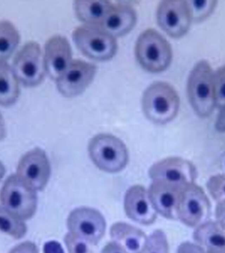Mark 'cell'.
<instances>
[{
	"instance_id": "1f68e13d",
	"label": "cell",
	"mask_w": 225,
	"mask_h": 253,
	"mask_svg": "<svg viewBox=\"0 0 225 253\" xmlns=\"http://www.w3.org/2000/svg\"><path fill=\"white\" fill-rule=\"evenodd\" d=\"M43 253H64L62 247L57 241H51L45 243Z\"/></svg>"
},
{
	"instance_id": "3957f363",
	"label": "cell",
	"mask_w": 225,
	"mask_h": 253,
	"mask_svg": "<svg viewBox=\"0 0 225 253\" xmlns=\"http://www.w3.org/2000/svg\"><path fill=\"white\" fill-rule=\"evenodd\" d=\"M135 53L141 66L152 73L165 70L173 56L169 42L153 29L146 30L140 35L136 42Z\"/></svg>"
},
{
	"instance_id": "ffe728a7",
	"label": "cell",
	"mask_w": 225,
	"mask_h": 253,
	"mask_svg": "<svg viewBox=\"0 0 225 253\" xmlns=\"http://www.w3.org/2000/svg\"><path fill=\"white\" fill-rule=\"evenodd\" d=\"M110 1H86L74 2L75 13L80 21L87 25L99 26L112 5Z\"/></svg>"
},
{
	"instance_id": "4dcf8cb0",
	"label": "cell",
	"mask_w": 225,
	"mask_h": 253,
	"mask_svg": "<svg viewBox=\"0 0 225 253\" xmlns=\"http://www.w3.org/2000/svg\"><path fill=\"white\" fill-rule=\"evenodd\" d=\"M215 213L217 222L225 229V201L219 202Z\"/></svg>"
},
{
	"instance_id": "f546056e",
	"label": "cell",
	"mask_w": 225,
	"mask_h": 253,
	"mask_svg": "<svg viewBox=\"0 0 225 253\" xmlns=\"http://www.w3.org/2000/svg\"><path fill=\"white\" fill-rule=\"evenodd\" d=\"M177 253H205L199 245L190 242H185L180 245Z\"/></svg>"
},
{
	"instance_id": "d4e9b609",
	"label": "cell",
	"mask_w": 225,
	"mask_h": 253,
	"mask_svg": "<svg viewBox=\"0 0 225 253\" xmlns=\"http://www.w3.org/2000/svg\"><path fill=\"white\" fill-rule=\"evenodd\" d=\"M140 253H169L167 237L163 231L157 229L149 237Z\"/></svg>"
},
{
	"instance_id": "cb8c5ba5",
	"label": "cell",
	"mask_w": 225,
	"mask_h": 253,
	"mask_svg": "<svg viewBox=\"0 0 225 253\" xmlns=\"http://www.w3.org/2000/svg\"><path fill=\"white\" fill-rule=\"evenodd\" d=\"M190 11L191 21L199 23L212 14L217 7L216 0H192L187 1Z\"/></svg>"
},
{
	"instance_id": "2e32d148",
	"label": "cell",
	"mask_w": 225,
	"mask_h": 253,
	"mask_svg": "<svg viewBox=\"0 0 225 253\" xmlns=\"http://www.w3.org/2000/svg\"><path fill=\"white\" fill-rule=\"evenodd\" d=\"M72 52L69 41L62 36L50 38L45 45V71L51 79L57 80L71 63Z\"/></svg>"
},
{
	"instance_id": "603a6c76",
	"label": "cell",
	"mask_w": 225,
	"mask_h": 253,
	"mask_svg": "<svg viewBox=\"0 0 225 253\" xmlns=\"http://www.w3.org/2000/svg\"><path fill=\"white\" fill-rule=\"evenodd\" d=\"M0 231L19 239L25 236L27 228L23 220L0 206Z\"/></svg>"
},
{
	"instance_id": "ac0fdd59",
	"label": "cell",
	"mask_w": 225,
	"mask_h": 253,
	"mask_svg": "<svg viewBox=\"0 0 225 253\" xmlns=\"http://www.w3.org/2000/svg\"><path fill=\"white\" fill-rule=\"evenodd\" d=\"M193 239L207 253H225V229L218 222L209 221L199 225Z\"/></svg>"
},
{
	"instance_id": "4316f807",
	"label": "cell",
	"mask_w": 225,
	"mask_h": 253,
	"mask_svg": "<svg viewBox=\"0 0 225 253\" xmlns=\"http://www.w3.org/2000/svg\"><path fill=\"white\" fill-rule=\"evenodd\" d=\"M64 241L69 253H94L92 244L73 233H67Z\"/></svg>"
},
{
	"instance_id": "7c38bea8",
	"label": "cell",
	"mask_w": 225,
	"mask_h": 253,
	"mask_svg": "<svg viewBox=\"0 0 225 253\" xmlns=\"http://www.w3.org/2000/svg\"><path fill=\"white\" fill-rule=\"evenodd\" d=\"M48 158L41 148H36L21 158L17 167V176L35 191L45 187L50 177Z\"/></svg>"
},
{
	"instance_id": "836d02e7",
	"label": "cell",
	"mask_w": 225,
	"mask_h": 253,
	"mask_svg": "<svg viewBox=\"0 0 225 253\" xmlns=\"http://www.w3.org/2000/svg\"><path fill=\"white\" fill-rule=\"evenodd\" d=\"M215 127L220 132H225V106L221 108L217 117Z\"/></svg>"
},
{
	"instance_id": "52a82bcc",
	"label": "cell",
	"mask_w": 225,
	"mask_h": 253,
	"mask_svg": "<svg viewBox=\"0 0 225 253\" xmlns=\"http://www.w3.org/2000/svg\"><path fill=\"white\" fill-rule=\"evenodd\" d=\"M13 70L18 81L26 86H35L44 78V57L38 43L29 42L24 45L13 60Z\"/></svg>"
},
{
	"instance_id": "6da1fadb",
	"label": "cell",
	"mask_w": 225,
	"mask_h": 253,
	"mask_svg": "<svg viewBox=\"0 0 225 253\" xmlns=\"http://www.w3.org/2000/svg\"><path fill=\"white\" fill-rule=\"evenodd\" d=\"M180 99L175 88L165 82L150 85L142 97L144 114L151 122L165 124L175 118L179 112Z\"/></svg>"
},
{
	"instance_id": "e0dca14e",
	"label": "cell",
	"mask_w": 225,
	"mask_h": 253,
	"mask_svg": "<svg viewBox=\"0 0 225 253\" xmlns=\"http://www.w3.org/2000/svg\"><path fill=\"white\" fill-rule=\"evenodd\" d=\"M136 14L131 5L112 4L110 11L99 25L112 37H120L129 33L135 25Z\"/></svg>"
},
{
	"instance_id": "d6986e66",
	"label": "cell",
	"mask_w": 225,
	"mask_h": 253,
	"mask_svg": "<svg viewBox=\"0 0 225 253\" xmlns=\"http://www.w3.org/2000/svg\"><path fill=\"white\" fill-rule=\"evenodd\" d=\"M113 242L117 243L128 253H140L148 237L141 229L124 222L114 223L110 228Z\"/></svg>"
},
{
	"instance_id": "d590c367",
	"label": "cell",
	"mask_w": 225,
	"mask_h": 253,
	"mask_svg": "<svg viewBox=\"0 0 225 253\" xmlns=\"http://www.w3.org/2000/svg\"><path fill=\"white\" fill-rule=\"evenodd\" d=\"M5 167H4L3 164L0 162V181H1L2 178L3 177L4 175H5Z\"/></svg>"
},
{
	"instance_id": "7a4b0ae2",
	"label": "cell",
	"mask_w": 225,
	"mask_h": 253,
	"mask_svg": "<svg viewBox=\"0 0 225 253\" xmlns=\"http://www.w3.org/2000/svg\"><path fill=\"white\" fill-rule=\"evenodd\" d=\"M214 73L207 61L197 63L188 81L187 91L189 102L197 116H210L215 106Z\"/></svg>"
},
{
	"instance_id": "9c48e42d",
	"label": "cell",
	"mask_w": 225,
	"mask_h": 253,
	"mask_svg": "<svg viewBox=\"0 0 225 253\" xmlns=\"http://www.w3.org/2000/svg\"><path fill=\"white\" fill-rule=\"evenodd\" d=\"M67 227L69 232L96 245L104 237L106 222L97 210L80 207L73 210L69 215Z\"/></svg>"
},
{
	"instance_id": "5b68a950",
	"label": "cell",
	"mask_w": 225,
	"mask_h": 253,
	"mask_svg": "<svg viewBox=\"0 0 225 253\" xmlns=\"http://www.w3.org/2000/svg\"><path fill=\"white\" fill-rule=\"evenodd\" d=\"M0 201L5 209L22 220L31 218L37 209L35 190L17 175L9 176L6 179L0 192Z\"/></svg>"
},
{
	"instance_id": "5bb4252c",
	"label": "cell",
	"mask_w": 225,
	"mask_h": 253,
	"mask_svg": "<svg viewBox=\"0 0 225 253\" xmlns=\"http://www.w3.org/2000/svg\"><path fill=\"white\" fill-rule=\"evenodd\" d=\"M183 188L161 181H153L148 196L153 209L166 218L178 219V207Z\"/></svg>"
},
{
	"instance_id": "9a60e30c",
	"label": "cell",
	"mask_w": 225,
	"mask_h": 253,
	"mask_svg": "<svg viewBox=\"0 0 225 253\" xmlns=\"http://www.w3.org/2000/svg\"><path fill=\"white\" fill-rule=\"evenodd\" d=\"M124 206L126 215L136 222L150 225L157 218V211L151 205L148 192L141 185L132 186L127 190Z\"/></svg>"
},
{
	"instance_id": "8992f818",
	"label": "cell",
	"mask_w": 225,
	"mask_h": 253,
	"mask_svg": "<svg viewBox=\"0 0 225 253\" xmlns=\"http://www.w3.org/2000/svg\"><path fill=\"white\" fill-rule=\"evenodd\" d=\"M75 44L87 57L104 61L112 58L117 50L115 38L100 26L85 25L73 31Z\"/></svg>"
},
{
	"instance_id": "8fae6325",
	"label": "cell",
	"mask_w": 225,
	"mask_h": 253,
	"mask_svg": "<svg viewBox=\"0 0 225 253\" xmlns=\"http://www.w3.org/2000/svg\"><path fill=\"white\" fill-rule=\"evenodd\" d=\"M157 19L161 29L173 38L185 35L192 21L187 1L181 0L161 1L158 6Z\"/></svg>"
},
{
	"instance_id": "44dd1931",
	"label": "cell",
	"mask_w": 225,
	"mask_h": 253,
	"mask_svg": "<svg viewBox=\"0 0 225 253\" xmlns=\"http://www.w3.org/2000/svg\"><path fill=\"white\" fill-rule=\"evenodd\" d=\"M19 81L6 61L0 60V105L9 106L19 96Z\"/></svg>"
},
{
	"instance_id": "4fadbf2b",
	"label": "cell",
	"mask_w": 225,
	"mask_h": 253,
	"mask_svg": "<svg viewBox=\"0 0 225 253\" xmlns=\"http://www.w3.org/2000/svg\"><path fill=\"white\" fill-rule=\"evenodd\" d=\"M96 72V65L79 59L73 60L57 79V88L63 96H77L90 84Z\"/></svg>"
},
{
	"instance_id": "7402d4cb",
	"label": "cell",
	"mask_w": 225,
	"mask_h": 253,
	"mask_svg": "<svg viewBox=\"0 0 225 253\" xmlns=\"http://www.w3.org/2000/svg\"><path fill=\"white\" fill-rule=\"evenodd\" d=\"M19 32L11 22L0 21V60L6 61L19 45Z\"/></svg>"
},
{
	"instance_id": "83f0119b",
	"label": "cell",
	"mask_w": 225,
	"mask_h": 253,
	"mask_svg": "<svg viewBox=\"0 0 225 253\" xmlns=\"http://www.w3.org/2000/svg\"><path fill=\"white\" fill-rule=\"evenodd\" d=\"M207 187L213 199L219 203L225 201V175H216L209 178Z\"/></svg>"
},
{
	"instance_id": "ba28073f",
	"label": "cell",
	"mask_w": 225,
	"mask_h": 253,
	"mask_svg": "<svg viewBox=\"0 0 225 253\" xmlns=\"http://www.w3.org/2000/svg\"><path fill=\"white\" fill-rule=\"evenodd\" d=\"M211 212V203L202 188L192 183L182 191L178 207V219L189 227H198L206 222Z\"/></svg>"
},
{
	"instance_id": "e575fe53",
	"label": "cell",
	"mask_w": 225,
	"mask_h": 253,
	"mask_svg": "<svg viewBox=\"0 0 225 253\" xmlns=\"http://www.w3.org/2000/svg\"><path fill=\"white\" fill-rule=\"evenodd\" d=\"M6 136V128L3 116L0 113V140L3 139Z\"/></svg>"
},
{
	"instance_id": "277c9868",
	"label": "cell",
	"mask_w": 225,
	"mask_h": 253,
	"mask_svg": "<svg viewBox=\"0 0 225 253\" xmlns=\"http://www.w3.org/2000/svg\"><path fill=\"white\" fill-rule=\"evenodd\" d=\"M88 152L95 165L103 171L116 173L126 167L128 153L125 144L110 134H99L90 140Z\"/></svg>"
},
{
	"instance_id": "484cf974",
	"label": "cell",
	"mask_w": 225,
	"mask_h": 253,
	"mask_svg": "<svg viewBox=\"0 0 225 253\" xmlns=\"http://www.w3.org/2000/svg\"><path fill=\"white\" fill-rule=\"evenodd\" d=\"M213 81L215 106L221 109L225 106V65L215 71Z\"/></svg>"
},
{
	"instance_id": "d6a6232c",
	"label": "cell",
	"mask_w": 225,
	"mask_h": 253,
	"mask_svg": "<svg viewBox=\"0 0 225 253\" xmlns=\"http://www.w3.org/2000/svg\"><path fill=\"white\" fill-rule=\"evenodd\" d=\"M101 253H128L121 246L117 243L113 242L109 243L104 247Z\"/></svg>"
},
{
	"instance_id": "30bf717a",
	"label": "cell",
	"mask_w": 225,
	"mask_h": 253,
	"mask_svg": "<svg viewBox=\"0 0 225 253\" xmlns=\"http://www.w3.org/2000/svg\"><path fill=\"white\" fill-rule=\"evenodd\" d=\"M197 170L188 160L168 158L156 162L150 168L149 175L153 181H161L181 188L194 183Z\"/></svg>"
},
{
	"instance_id": "f1b7e54d",
	"label": "cell",
	"mask_w": 225,
	"mask_h": 253,
	"mask_svg": "<svg viewBox=\"0 0 225 253\" xmlns=\"http://www.w3.org/2000/svg\"><path fill=\"white\" fill-rule=\"evenodd\" d=\"M9 253H38V249L35 243L26 241L14 247Z\"/></svg>"
}]
</instances>
